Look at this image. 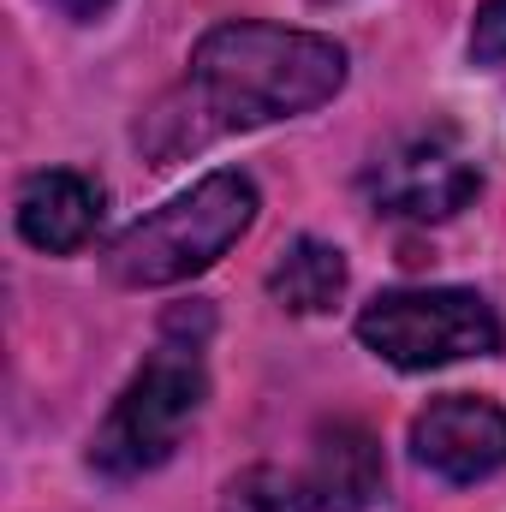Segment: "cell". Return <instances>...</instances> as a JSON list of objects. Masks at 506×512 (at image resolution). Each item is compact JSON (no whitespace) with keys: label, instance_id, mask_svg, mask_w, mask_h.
Returning a JSON list of instances; mask_svg holds the SVG:
<instances>
[{"label":"cell","instance_id":"6da1fadb","mask_svg":"<svg viewBox=\"0 0 506 512\" xmlns=\"http://www.w3.org/2000/svg\"><path fill=\"white\" fill-rule=\"evenodd\" d=\"M346 84V48L316 30H286V24H256L233 18L215 24L191 48V84H185V120L161 108V120H179V149H197L221 131H256L292 114H310L334 102Z\"/></svg>","mask_w":506,"mask_h":512},{"label":"cell","instance_id":"7a4b0ae2","mask_svg":"<svg viewBox=\"0 0 506 512\" xmlns=\"http://www.w3.org/2000/svg\"><path fill=\"white\" fill-rule=\"evenodd\" d=\"M256 221V185L245 173L221 167L161 203L155 215L131 221L108 251V274L120 286H179L203 268H215Z\"/></svg>","mask_w":506,"mask_h":512},{"label":"cell","instance_id":"3957f363","mask_svg":"<svg viewBox=\"0 0 506 512\" xmlns=\"http://www.w3.org/2000/svg\"><path fill=\"white\" fill-rule=\"evenodd\" d=\"M203 399H209V382H203L197 346H161L126 382L114 411L102 417V429L90 441V465L108 483H131V477L167 465L173 447L185 441L191 417L203 411Z\"/></svg>","mask_w":506,"mask_h":512},{"label":"cell","instance_id":"277c9868","mask_svg":"<svg viewBox=\"0 0 506 512\" xmlns=\"http://www.w3.org/2000/svg\"><path fill=\"white\" fill-rule=\"evenodd\" d=\"M358 340L393 370H441L501 352V316L465 286L381 292L358 310Z\"/></svg>","mask_w":506,"mask_h":512},{"label":"cell","instance_id":"5b68a950","mask_svg":"<svg viewBox=\"0 0 506 512\" xmlns=\"http://www.w3.org/2000/svg\"><path fill=\"white\" fill-rule=\"evenodd\" d=\"M364 185L381 215L447 221L483 191V173H477V161L459 155V143L447 131H417V137H399L393 149H381Z\"/></svg>","mask_w":506,"mask_h":512},{"label":"cell","instance_id":"8992f818","mask_svg":"<svg viewBox=\"0 0 506 512\" xmlns=\"http://www.w3.org/2000/svg\"><path fill=\"white\" fill-rule=\"evenodd\" d=\"M411 453L447 483H483L506 465V411L483 393H441L417 411Z\"/></svg>","mask_w":506,"mask_h":512},{"label":"cell","instance_id":"52a82bcc","mask_svg":"<svg viewBox=\"0 0 506 512\" xmlns=\"http://www.w3.org/2000/svg\"><path fill=\"white\" fill-rule=\"evenodd\" d=\"M387 489V465H381V441L364 423H322L316 447H310V477L304 495L322 512H370Z\"/></svg>","mask_w":506,"mask_h":512},{"label":"cell","instance_id":"ba28073f","mask_svg":"<svg viewBox=\"0 0 506 512\" xmlns=\"http://www.w3.org/2000/svg\"><path fill=\"white\" fill-rule=\"evenodd\" d=\"M102 221V185L72 173V167H48V173H30L24 191H18V233L48 256L78 251Z\"/></svg>","mask_w":506,"mask_h":512},{"label":"cell","instance_id":"9c48e42d","mask_svg":"<svg viewBox=\"0 0 506 512\" xmlns=\"http://www.w3.org/2000/svg\"><path fill=\"white\" fill-rule=\"evenodd\" d=\"M268 292H274V304L292 310V316H322V310H334L340 292H346V256H340V245H322V239L286 245L280 262H274V274H268Z\"/></svg>","mask_w":506,"mask_h":512},{"label":"cell","instance_id":"30bf717a","mask_svg":"<svg viewBox=\"0 0 506 512\" xmlns=\"http://www.w3.org/2000/svg\"><path fill=\"white\" fill-rule=\"evenodd\" d=\"M221 512H310V495H304L298 477H286L274 465H251L227 483Z\"/></svg>","mask_w":506,"mask_h":512},{"label":"cell","instance_id":"8fae6325","mask_svg":"<svg viewBox=\"0 0 506 512\" xmlns=\"http://www.w3.org/2000/svg\"><path fill=\"white\" fill-rule=\"evenodd\" d=\"M471 60H477V66H506V0H483V6H477Z\"/></svg>","mask_w":506,"mask_h":512},{"label":"cell","instance_id":"7c38bea8","mask_svg":"<svg viewBox=\"0 0 506 512\" xmlns=\"http://www.w3.org/2000/svg\"><path fill=\"white\" fill-rule=\"evenodd\" d=\"M54 6H60L66 18H78V24H90V18H102V12H108L114 0H54Z\"/></svg>","mask_w":506,"mask_h":512}]
</instances>
